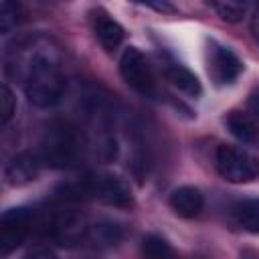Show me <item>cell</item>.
Here are the masks:
<instances>
[{"mask_svg": "<svg viewBox=\"0 0 259 259\" xmlns=\"http://www.w3.org/2000/svg\"><path fill=\"white\" fill-rule=\"evenodd\" d=\"M6 73L20 81L28 101L36 107H53L65 93L63 55L51 36L34 34L14 45L6 57Z\"/></svg>", "mask_w": 259, "mask_h": 259, "instance_id": "1", "label": "cell"}, {"mask_svg": "<svg viewBox=\"0 0 259 259\" xmlns=\"http://www.w3.org/2000/svg\"><path fill=\"white\" fill-rule=\"evenodd\" d=\"M81 134L67 119H53L38 138V160L49 168H71L81 156Z\"/></svg>", "mask_w": 259, "mask_h": 259, "instance_id": "2", "label": "cell"}, {"mask_svg": "<svg viewBox=\"0 0 259 259\" xmlns=\"http://www.w3.org/2000/svg\"><path fill=\"white\" fill-rule=\"evenodd\" d=\"M214 166L217 172L233 184L251 182L259 176V162L255 156H251L247 150L233 146V144H221L214 152Z\"/></svg>", "mask_w": 259, "mask_h": 259, "instance_id": "3", "label": "cell"}, {"mask_svg": "<svg viewBox=\"0 0 259 259\" xmlns=\"http://www.w3.org/2000/svg\"><path fill=\"white\" fill-rule=\"evenodd\" d=\"M119 73L123 81L142 97H156L158 95V83L152 71V65L148 63L146 55L136 49L127 47L119 59Z\"/></svg>", "mask_w": 259, "mask_h": 259, "instance_id": "4", "label": "cell"}, {"mask_svg": "<svg viewBox=\"0 0 259 259\" xmlns=\"http://www.w3.org/2000/svg\"><path fill=\"white\" fill-rule=\"evenodd\" d=\"M79 192H85L87 196H91L107 206H113V208H130L134 204L130 184L123 178L113 176V174L89 176L83 182Z\"/></svg>", "mask_w": 259, "mask_h": 259, "instance_id": "5", "label": "cell"}, {"mask_svg": "<svg viewBox=\"0 0 259 259\" xmlns=\"http://www.w3.org/2000/svg\"><path fill=\"white\" fill-rule=\"evenodd\" d=\"M206 71L217 85H233L243 73V61L229 47L210 40L206 49Z\"/></svg>", "mask_w": 259, "mask_h": 259, "instance_id": "6", "label": "cell"}, {"mask_svg": "<svg viewBox=\"0 0 259 259\" xmlns=\"http://www.w3.org/2000/svg\"><path fill=\"white\" fill-rule=\"evenodd\" d=\"M34 227V212L28 208H10L0 221V255L12 253L22 245Z\"/></svg>", "mask_w": 259, "mask_h": 259, "instance_id": "7", "label": "cell"}, {"mask_svg": "<svg viewBox=\"0 0 259 259\" xmlns=\"http://www.w3.org/2000/svg\"><path fill=\"white\" fill-rule=\"evenodd\" d=\"M89 20H91V30H93L97 42L105 51H115L123 42L125 30L107 10H103V8L91 10L89 12Z\"/></svg>", "mask_w": 259, "mask_h": 259, "instance_id": "8", "label": "cell"}, {"mask_svg": "<svg viewBox=\"0 0 259 259\" xmlns=\"http://www.w3.org/2000/svg\"><path fill=\"white\" fill-rule=\"evenodd\" d=\"M40 160L36 154L30 152H20L16 156H12L4 168V178L10 186H24L32 180H36L38 172H40Z\"/></svg>", "mask_w": 259, "mask_h": 259, "instance_id": "9", "label": "cell"}, {"mask_svg": "<svg viewBox=\"0 0 259 259\" xmlns=\"http://www.w3.org/2000/svg\"><path fill=\"white\" fill-rule=\"evenodd\" d=\"M170 208L182 219H194L204 208V196L194 186H178L170 194Z\"/></svg>", "mask_w": 259, "mask_h": 259, "instance_id": "10", "label": "cell"}, {"mask_svg": "<svg viewBox=\"0 0 259 259\" xmlns=\"http://www.w3.org/2000/svg\"><path fill=\"white\" fill-rule=\"evenodd\" d=\"M225 125L239 142L247 146H255L259 142V123L249 111H241V109L229 111L225 117Z\"/></svg>", "mask_w": 259, "mask_h": 259, "instance_id": "11", "label": "cell"}, {"mask_svg": "<svg viewBox=\"0 0 259 259\" xmlns=\"http://www.w3.org/2000/svg\"><path fill=\"white\" fill-rule=\"evenodd\" d=\"M123 239V227L113 221H97L87 225L85 243L93 247H113Z\"/></svg>", "mask_w": 259, "mask_h": 259, "instance_id": "12", "label": "cell"}, {"mask_svg": "<svg viewBox=\"0 0 259 259\" xmlns=\"http://www.w3.org/2000/svg\"><path fill=\"white\" fill-rule=\"evenodd\" d=\"M164 75L170 81V85H174L176 89H180L186 95L198 97L202 93V87H200L198 77L190 69H186L184 65H180V63H174V61L172 63H166L164 65Z\"/></svg>", "mask_w": 259, "mask_h": 259, "instance_id": "13", "label": "cell"}, {"mask_svg": "<svg viewBox=\"0 0 259 259\" xmlns=\"http://www.w3.org/2000/svg\"><path fill=\"white\" fill-rule=\"evenodd\" d=\"M233 219L241 229L259 235V198L239 200L233 206Z\"/></svg>", "mask_w": 259, "mask_h": 259, "instance_id": "14", "label": "cell"}, {"mask_svg": "<svg viewBox=\"0 0 259 259\" xmlns=\"http://www.w3.org/2000/svg\"><path fill=\"white\" fill-rule=\"evenodd\" d=\"M249 4L251 0H212L217 14L227 22H239L247 14Z\"/></svg>", "mask_w": 259, "mask_h": 259, "instance_id": "15", "label": "cell"}, {"mask_svg": "<svg viewBox=\"0 0 259 259\" xmlns=\"http://www.w3.org/2000/svg\"><path fill=\"white\" fill-rule=\"evenodd\" d=\"M22 20V6L18 0H2L0 8V30L2 34L12 32Z\"/></svg>", "mask_w": 259, "mask_h": 259, "instance_id": "16", "label": "cell"}, {"mask_svg": "<svg viewBox=\"0 0 259 259\" xmlns=\"http://www.w3.org/2000/svg\"><path fill=\"white\" fill-rule=\"evenodd\" d=\"M142 253L150 259H162V257L172 255V247L168 245L166 239H162L158 235H146L142 241Z\"/></svg>", "mask_w": 259, "mask_h": 259, "instance_id": "17", "label": "cell"}, {"mask_svg": "<svg viewBox=\"0 0 259 259\" xmlns=\"http://www.w3.org/2000/svg\"><path fill=\"white\" fill-rule=\"evenodd\" d=\"M0 113H2V125H8V121L12 119L14 111H16V99H14V93L8 85H2L0 89Z\"/></svg>", "mask_w": 259, "mask_h": 259, "instance_id": "18", "label": "cell"}, {"mask_svg": "<svg viewBox=\"0 0 259 259\" xmlns=\"http://www.w3.org/2000/svg\"><path fill=\"white\" fill-rule=\"evenodd\" d=\"M251 34L255 38V42L259 45V0L255 2V8H253V14H251Z\"/></svg>", "mask_w": 259, "mask_h": 259, "instance_id": "19", "label": "cell"}, {"mask_svg": "<svg viewBox=\"0 0 259 259\" xmlns=\"http://www.w3.org/2000/svg\"><path fill=\"white\" fill-rule=\"evenodd\" d=\"M132 2H138V4H148L156 10H172L170 6V0H132Z\"/></svg>", "mask_w": 259, "mask_h": 259, "instance_id": "20", "label": "cell"}]
</instances>
